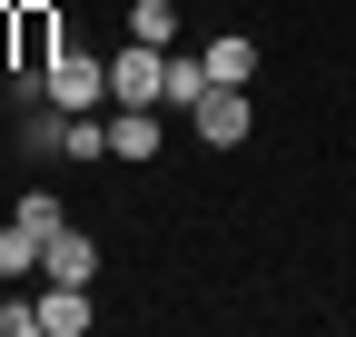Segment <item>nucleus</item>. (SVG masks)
<instances>
[{
	"label": "nucleus",
	"instance_id": "obj_1",
	"mask_svg": "<svg viewBox=\"0 0 356 337\" xmlns=\"http://www.w3.org/2000/svg\"><path fill=\"white\" fill-rule=\"evenodd\" d=\"M159 90H168V50L159 40H129L109 60V109H159Z\"/></svg>",
	"mask_w": 356,
	"mask_h": 337
},
{
	"label": "nucleus",
	"instance_id": "obj_2",
	"mask_svg": "<svg viewBox=\"0 0 356 337\" xmlns=\"http://www.w3.org/2000/svg\"><path fill=\"white\" fill-rule=\"evenodd\" d=\"M40 100H50V109H109V60L60 50L50 70H40Z\"/></svg>",
	"mask_w": 356,
	"mask_h": 337
},
{
	"label": "nucleus",
	"instance_id": "obj_3",
	"mask_svg": "<svg viewBox=\"0 0 356 337\" xmlns=\"http://www.w3.org/2000/svg\"><path fill=\"white\" fill-rule=\"evenodd\" d=\"M188 130H198L208 149H238V139H248V90L208 79V90H198V109H188Z\"/></svg>",
	"mask_w": 356,
	"mask_h": 337
},
{
	"label": "nucleus",
	"instance_id": "obj_4",
	"mask_svg": "<svg viewBox=\"0 0 356 337\" xmlns=\"http://www.w3.org/2000/svg\"><path fill=\"white\" fill-rule=\"evenodd\" d=\"M40 278H50V288H89V278H99V248H89L79 228H50V238H40Z\"/></svg>",
	"mask_w": 356,
	"mask_h": 337
},
{
	"label": "nucleus",
	"instance_id": "obj_5",
	"mask_svg": "<svg viewBox=\"0 0 356 337\" xmlns=\"http://www.w3.org/2000/svg\"><path fill=\"white\" fill-rule=\"evenodd\" d=\"M159 109H109V159H159Z\"/></svg>",
	"mask_w": 356,
	"mask_h": 337
},
{
	"label": "nucleus",
	"instance_id": "obj_6",
	"mask_svg": "<svg viewBox=\"0 0 356 337\" xmlns=\"http://www.w3.org/2000/svg\"><path fill=\"white\" fill-rule=\"evenodd\" d=\"M208 79H228V90H248V79H257V40H248V30L208 40Z\"/></svg>",
	"mask_w": 356,
	"mask_h": 337
},
{
	"label": "nucleus",
	"instance_id": "obj_7",
	"mask_svg": "<svg viewBox=\"0 0 356 337\" xmlns=\"http://www.w3.org/2000/svg\"><path fill=\"white\" fill-rule=\"evenodd\" d=\"M89 318H99V308H89V288H50V298H40V337H79Z\"/></svg>",
	"mask_w": 356,
	"mask_h": 337
},
{
	"label": "nucleus",
	"instance_id": "obj_8",
	"mask_svg": "<svg viewBox=\"0 0 356 337\" xmlns=\"http://www.w3.org/2000/svg\"><path fill=\"white\" fill-rule=\"evenodd\" d=\"M198 90H208V50H198V60H168V90H159V109H198Z\"/></svg>",
	"mask_w": 356,
	"mask_h": 337
},
{
	"label": "nucleus",
	"instance_id": "obj_9",
	"mask_svg": "<svg viewBox=\"0 0 356 337\" xmlns=\"http://www.w3.org/2000/svg\"><path fill=\"white\" fill-rule=\"evenodd\" d=\"M30 268H40V228L10 219V228H0V278H30Z\"/></svg>",
	"mask_w": 356,
	"mask_h": 337
},
{
	"label": "nucleus",
	"instance_id": "obj_10",
	"mask_svg": "<svg viewBox=\"0 0 356 337\" xmlns=\"http://www.w3.org/2000/svg\"><path fill=\"white\" fill-rule=\"evenodd\" d=\"M129 40H159V50H168V40H178V10H168V0H129Z\"/></svg>",
	"mask_w": 356,
	"mask_h": 337
},
{
	"label": "nucleus",
	"instance_id": "obj_11",
	"mask_svg": "<svg viewBox=\"0 0 356 337\" xmlns=\"http://www.w3.org/2000/svg\"><path fill=\"white\" fill-rule=\"evenodd\" d=\"M10 219H30V228H40V238H50V228H70V219H60V198H50V189H30V198H20V208H10Z\"/></svg>",
	"mask_w": 356,
	"mask_h": 337
},
{
	"label": "nucleus",
	"instance_id": "obj_12",
	"mask_svg": "<svg viewBox=\"0 0 356 337\" xmlns=\"http://www.w3.org/2000/svg\"><path fill=\"white\" fill-rule=\"evenodd\" d=\"M60 130H70V109H40L30 119V159H60Z\"/></svg>",
	"mask_w": 356,
	"mask_h": 337
},
{
	"label": "nucleus",
	"instance_id": "obj_13",
	"mask_svg": "<svg viewBox=\"0 0 356 337\" xmlns=\"http://www.w3.org/2000/svg\"><path fill=\"white\" fill-rule=\"evenodd\" d=\"M0 337H40V298H0Z\"/></svg>",
	"mask_w": 356,
	"mask_h": 337
}]
</instances>
